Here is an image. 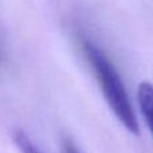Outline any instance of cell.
I'll use <instances>...</instances> for the list:
<instances>
[{
	"mask_svg": "<svg viewBox=\"0 0 153 153\" xmlns=\"http://www.w3.org/2000/svg\"><path fill=\"white\" fill-rule=\"evenodd\" d=\"M81 46L85 58L87 59L90 69L94 73L95 79L110 110L130 133L140 134V125L136 111L130 102L125 83L122 82L114 65L111 63L105 51L91 40L83 38L81 40Z\"/></svg>",
	"mask_w": 153,
	"mask_h": 153,
	"instance_id": "obj_1",
	"label": "cell"
},
{
	"mask_svg": "<svg viewBox=\"0 0 153 153\" xmlns=\"http://www.w3.org/2000/svg\"><path fill=\"white\" fill-rule=\"evenodd\" d=\"M65 153H79V152H78V149L75 148L74 144L66 143L65 144Z\"/></svg>",
	"mask_w": 153,
	"mask_h": 153,
	"instance_id": "obj_4",
	"label": "cell"
},
{
	"mask_svg": "<svg viewBox=\"0 0 153 153\" xmlns=\"http://www.w3.org/2000/svg\"><path fill=\"white\" fill-rule=\"evenodd\" d=\"M13 140H15V144L22 151V153H42L39 148L30 140L28 136L24 134L23 132H16L13 134Z\"/></svg>",
	"mask_w": 153,
	"mask_h": 153,
	"instance_id": "obj_3",
	"label": "cell"
},
{
	"mask_svg": "<svg viewBox=\"0 0 153 153\" xmlns=\"http://www.w3.org/2000/svg\"><path fill=\"white\" fill-rule=\"evenodd\" d=\"M1 58H3V53H1V48H0V63H1Z\"/></svg>",
	"mask_w": 153,
	"mask_h": 153,
	"instance_id": "obj_5",
	"label": "cell"
},
{
	"mask_svg": "<svg viewBox=\"0 0 153 153\" xmlns=\"http://www.w3.org/2000/svg\"><path fill=\"white\" fill-rule=\"evenodd\" d=\"M137 102L144 121L153 136V85L151 82L140 83L137 90Z\"/></svg>",
	"mask_w": 153,
	"mask_h": 153,
	"instance_id": "obj_2",
	"label": "cell"
}]
</instances>
